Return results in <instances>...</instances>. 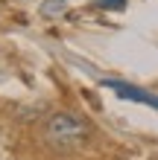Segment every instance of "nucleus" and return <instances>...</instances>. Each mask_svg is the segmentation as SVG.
Masks as SVG:
<instances>
[{
	"label": "nucleus",
	"mask_w": 158,
	"mask_h": 160,
	"mask_svg": "<svg viewBox=\"0 0 158 160\" xmlns=\"http://www.w3.org/2000/svg\"><path fill=\"white\" fill-rule=\"evenodd\" d=\"M44 137L53 148L59 152H73V148H82L91 137V125L76 114H68V111H59L44 122Z\"/></svg>",
	"instance_id": "f257e3e1"
},
{
	"label": "nucleus",
	"mask_w": 158,
	"mask_h": 160,
	"mask_svg": "<svg viewBox=\"0 0 158 160\" xmlns=\"http://www.w3.org/2000/svg\"><path fill=\"white\" fill-rule=\"evenodd\" d=\"M103 84H106V88H111L120 99L141 102V105H150V108H155V111H158V96H155V93H150V90L135 88V84H129V82H123V79H103Z\"/></svg>",
	"instance_id": "f03ea898"
},
{
	"label": "nucleus",
	"mask_w": 158,
	"mask_h": 160,
	"mask_svg": "<svg viewBox=\"0 0 158 160\" xmlns=\"http://www.w3.org/2000/svg\"><path fill=\"white\" fill-rule=\"evenodd\" d=\"M41 12L47 15V18H56V15L68 12V0H44V3H41Z\"/></svg>",
	"instance_id": "7ed1b4c3"
},
{
	"label": "nucleus",
	"mask_w": 158,
	"mask_h": 160,
	"mask_svg": "<svg viewBox=\"0 0 158 160\" xmlns=\"http://www.w3.org/2000/svg\"><path fill=\"white\" fill-rule=\"evenodd\" d=\"M97 6L100 9H123L126 0H97Z\"/></svg>",
	"instance_id": "20e7f679"
}]
</instances>
